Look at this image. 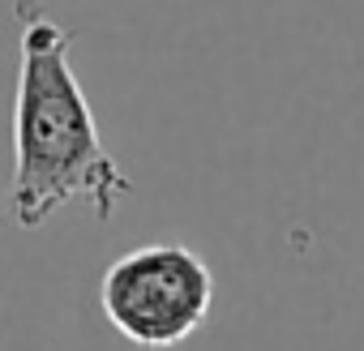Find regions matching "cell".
Segmentation results:
<instances>
[{
  "label": "cell",
  "mask_w": 364,
  "mask_h": 351,
  "mask_svg": "<svg viewBox=\"0 0 364 351\" xmlns=\"http://www.w3.org/2000/svg\"><path fill=\"white\" fill-rule=\"evenodd\" d=\"M22 60L14 99V176L9 219L22 232L43 227L60 206L90 202L95 219H112L129 198V176L103 146L90 99L69 65L73 31L56 26L39 5L22 0Z\"/></svg>",
  "instance_id": "cell-1"
},
{
  "label": "cell",
  "mask_w": 364,
  "mask_h": 351,
  "mask_svg": "<svg viewBox=\"0 0 364 351\" xmlns=\"http://www.w3.org/2000/svg\"><path fill=\"white\" fill-rule=\"evenodd\" d=\"M215 304V274L189 244H141L120 253L99 279V308L137 347L163 351L193 338Z\"/></svg>",
  "instance_id": "cell-2"
}]
</instances>
